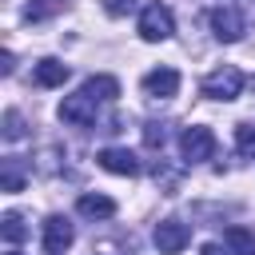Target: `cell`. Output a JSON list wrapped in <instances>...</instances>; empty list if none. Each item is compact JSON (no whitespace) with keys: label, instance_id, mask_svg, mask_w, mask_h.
<instances>
[{"label":"cell","instance_id":"cell-1","mask_svg":"<svg viewBox=\"0 0 255 255\" xmlns=\"http://www.w3.org/2000/svg\"><path fill=\"white\" fill-rule=\"evenodd\" d=\"M199 92H203L207 100H235V96L243 92V72H239L235 64H223V68H215V72L203 76Z\"/></svg>","mask_w":255,"mask_h":255},{"label":"cell","instance_id":"cell-2","mask_svg":"<svg viewBox=\"0 0 255 255\" xmlns=\"http://www.w3.org/2000/svg\"><path fill=\"white\" fill-rule=\"evenodd\" d=\"M175 32V20H171V8L167 4H147L143 12H139V36L147 40V44H159V40H167Z\"/></svg>","mask_w":255,"mask_h":255},{"label":"cell","instance_id":"cell-3","mask_svg":"<svg viewBox=\"0 0 255 255\" xmlns=\"http://www.w3.org/2000/svg\"><path fill=\"white\" fill-rule=\"evenodd\" d=\"M96 112H100V100H96V96H88L84 88L60 104V120H64V124H72V128H92V124H96Z\"/></svg>","mask_w":255,"mask_h":255},{"label":"cell","instance_id":"cell-4","mask_svg":"<svg viewBox=\"0 0 255 255\" xmlns=\"http://www.w3.org/2000/svg\"><path fill=\"white\" fill-rule=\"evenodd\" d=\"M179 151H183V159L187 163H203V159H211L215 155V135H211V128H183V135H179Z\"/></svg>","mask_w":255,"mask_h":255},{"label":"cell","instance_id":"cell-5","mask_svg":"<svg viewBox=\"0 0 255 255\" xmlns=\"http://www.w3.org/2000/svg\"><path fill=\"white\" fill-rule=\"evenodd\" d=\"M187 243H191V227L187 223H179V219L155 223V247H159V255H179Z\"/></svg>","mask_w":255,"mask_h":255},{"label":"cell","instance_id":"cell-6","mask_svg":"<svg viewBox=\"0 0 255 255\" xmlns=\"http://www.w3.org/2000/svg\"><path fill=\"white\" fill-rule=\"evenodd\" d=\"M76 243V231L64 215H48L44 219V251L48 255H68V247Z\"/></svg>","mask_w":255,"mask_h":255},{"label":"cell","instance_id":"cell-7","mask_svg":"<svg viewBox=\"0 0 255 255\" xmlns=\"http://www.w3.org/2000/svg\"><path fill=\"white\" fill-rule=\"evenodd\" d=\"M211 32H215V40H223V44L243 40V16H239V8L219 4V8L211 12Z\"/></svg>","mask_w":255,"mask_h":255},{"label":"cell","instance_id":"cell-8","mask_svg":"<svg viewBox=\"0 0 255 255\" xmlns=\"http://www.w3.org/2000/svg\"><path fill=\"white\" fill-rule=\"evenodd\" d=\"M143 92H147L151 100H171V96L179 92V72H175V68H151V72L143 76Z\"/></svg>","mask_w":255,"mask_h":255},{"label":"cell","instance_id":"cell-9","mask_svg":"<svg viewBox=\"0 0 255 255\" xmlns=\"http://www.w3.org/2000/svg\"><path fill=\"white\" fill-rule=\"evenodd\" d=\"M96 163H100L104 171H112V175H139V159H135V151H128V147H104V151L96 155Z\"/></svg>","mask_w":255,"mask_h":255},{"label":"cell","instance_id":"cell-10","mask_svg":"<svg viewBox=\"0 0 255 255\" xmlns=\"http://www.w3.org/2000/svg\"><path fill=\"white\" fill-rule=\"evenodd\" d=\"M32 80H36L40 88H60V84L68 80V64L44 56V60H36V68H32Z\"/></svg>","mask_w":255,"mask_h":255},{"label":"cell","instance_id":"cell-11","mask_svg":"<svg viewBox=\"0 0 255 255\" xmlns=\"http://www.w3.org/2000/svg\"><path fill=\"white\" fill-rule=\"evenodd\" d=\"M76 211L84 215V219H112L116 215V199H108V195H80L76 199Z\"/></svg>","mask_w":255,"mask_h":255},{"label":"cell","instance_id":"cell-12","mask_svg":"<svg viewBox=\"0 0 255 255\" xmlns=\"http://www.w3.org/2000/svg\"><path fill=\"white\" fill-rule=\"evenodd\" d=\"M223 247H227L231 255H255V231L235 223V227L223 231Z\"/></svg>","mask_w":255,"mask_h":255},{"label":"cell","instance_id":"cell-13","mask_svg":"<svg viewBox=\"0 0 255 255\" xmlns=\"http://www.w3.org/2000/svg\"><path fill=\"white\" fill-rule=\"evenodd\" d=\"M84 92H88V96H96L100 104H108V100H116V96H120V80H116V76H92V80L84 84Z\"/></svg>","mask_w":255,"mask_h":255},{"label":"cell","instance_id":"cell-14","mask_svg":"<svg viewBox=\"0 0 255 255\" xmlns=\"http://www.w3.org/2000/svg\"><path fill=\"white\" fill-rule=\"evenodd\" d=\"M56 12H64V0H28L24 4V20L28 24H40V20L56 16Z\"/></svg>","mask_w":255,"mask_h":255},{"label":"cell","instance_id":"cell-15","mask_svg":"<svg viewBox=\"0 0 255 255\" xmlns=\"http://www.w3.org/2000/svg\"><path fill=\"white\" fill-rule=\"evenodd\" d=\"M0 235H4L8 243H20V239H28V227H24V215H20V211H8V215L0 219Z\"/></svg>","mask_w":255,"mask_h":255},{"label":"cell","instance_id":"cell-16","mask_svg":"<svg viewBox=\"0 0 255 255\" xmlns=\"http://www.w3.org/2000/svg\"><path fill=\"white\" fill-rule=\"evenodd\" d=\"M235 147H239V155L255 159V124H239L235 128Z\"/></svg>","mask_w":255,"mask_h":255},{"label":"cell","instance_id":"cell-17","mask_svg":"<svg viewBox=\"0 0 255 255\" xmlns=\"http://www.w3.org/2000/svg\"><path fill=\"white\" fill-rule=\"evenodd\" d=\"M0 187H4V191H20V187H24V171L16 167V159H4V175H0Z\"/></svg>","mask_w":255,"mask_h":255},{"label":"cell","instance_id":"cell-18","mask_svg":"<svg viewBox=\"0 0 255 255\" xmlns=\"http://www.w3.org/2000/svg\"><path fill=\"white\" fill-rule=\"evenodd\" d=\"M20 135H24V120L16 108H8L4 112V139H20Z\"/></svg>","mask_w":255,"mask_h":255},{"label":"cell","instance_id":"cell-19","mask_svg":"<svg viewBox=\"0 0 255 255\" xmlns=\"http://www.w3.org/2000/svg\"><path fill=\"white\" fill-rule=\"evenodd\" d=\"M163 139H167V131H163V124H143V143L155 151V147H163Z\"/></svg>","mask_w":255,"mask_h":255},{"label":"cell","instance_id":"cell-20","mask_svg":"<svg viewBox=\"0 0 255 255\" xmlns=\"http://www.w3.org/2000/svg\"><path fill=\"white\" fill-rule=\"evenodd\" d=\"M135 4L139 0H104V12L108 16H128V12H135Z\"/></svg>","mask_w":255,"mask_h":255},{"label":"cell","instance_id":"cell-21","mask_svg":"<svg viewBox=\"0 0 255 255\" xmlns=\"http://www.w3.org/2000/svg\"><path fill=\"white\" fill-rule=\"evenodd\" d=\"M199 255H231V251H227V247H219V243H203V251H199Z\"/></svg>","mask_w":255,"mask_h":255},{"label":"cell","instance_id":"cell-22","mask_svg":"<svg viewBox=\"0 0 255 255\" xmlns=\"http://www.w3.org/2000/svg\"><path fill=\"white\" fill-rule=\"evenodd\" d=\"M0 68H4V76H8L12 68H16V60H12V52H4V60H0Z\"/></svg>","mask_w":255,"mask_h":255},{"label":"cell","instance_id":"cell-23","mask_svg":"<svg viewBox=\"0 0 255 255\" xmlns=\"http://www.w3.org/2000/svg\"><path fill=\"white\" fill-rule=\"evenodd\" d=\"M8 255H20V251H8Z\"/></svg>","mask_w":255,"mask_h":255}]
</instances>
